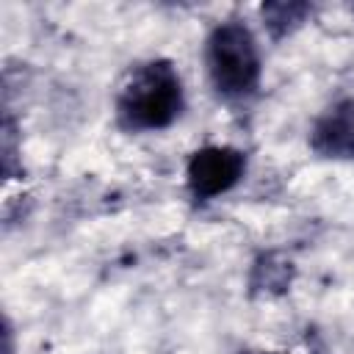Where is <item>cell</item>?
Listing matches in <instances>:
<instances>
[{
	"label": "cell",
	"instance_id": "1",
	"mask_svg": "<svg viewBox=\"0 0 354 354\" xmlns=\"http://www.w3.org/2000/svg\"><path fill=\"white\" fill-rule=\"evenodd\" d=\"M116 111L127 130L169 127L183 111L180 75L169 61H147L136 66L119 91Z\"/></svg>",
	"mask_w": 354,
	"mask_h": 354
},
{
	"label": "cell",
	"instance_id": "2",
	"mask_svg": "<svg viewBox=\"0 0 354 354\" xmlns=\"http://www.w3.org/2000/svg\"><path fill=\"white\" fill-rule=\"evenodd\" d=\"M210 80L224 97H243L257 88L260 53L252 30L243 22H221L207 39Z\"/></svg>",
	"mask_w": 354,
	"mask_h": 354
},
{
	"label": "cell",
	"instance_id": "3",
	"mask_svg": "<svg viewBox=\"0 0 354 354\" xmlns=\"http://www.w3.org/2000/svg\"><path fill=\"white\" fill-rule=\"evenodd\" d=\"M246 169L243 152L232 147H205L188 160V188L196 199H213L230 191Z\"/></svg>",
	"mask_w": 354,
	"mask_h": 354
},
{
	"label": "cell",
	"instance_id": "4",
	"mask_svg": "<svg viewBox=\"0 0 354 354\" xmlns=\"http://www.w3.org/2000/svg\"><path fill=\"white\" fill-rule=\"evenodd\" d=\"M310 147L324 158H354V100L337 102L315 122Z\"/></svg>",
	"mask_w": 354,
	"mask_h": 354
},
{
	"label": "cell",
	"instance_id": "5",
	"mask_svg": "<svg viewBox=\"0 0 354 354\" xmlns=\"http://www.w3.org/2000/svg\"><path fill=\"white\" fill-rule=\"evenodd\" d=\"M307 14H310L307 3H268V6H263V19L277 39L290 33L296 25H301V19Z\"/></svg>",
	"mask_w": 354,
	"mask_h": 354
}]
</instances>
